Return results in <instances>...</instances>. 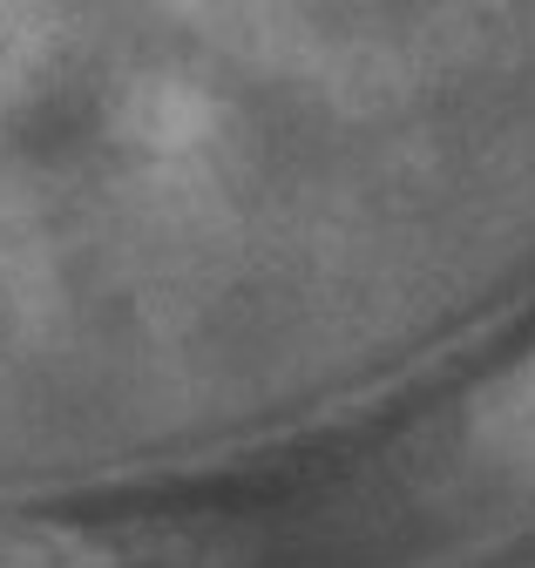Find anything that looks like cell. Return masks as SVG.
Instances as JSON below:
<instances>
[{
    "label": "cell",
    "mask_w": 535,
    "mask_h": 568,
    "mask_svg": "<svg viewBox=\"0 0 535 568\" xmlns=\"http://www.w3.org/2000/svg\"><path fill=\"white\" fill-rule=\"evenodd\" d=\"M482 447L495 467L535 480V366H522L488 406H482Z\"/></svg>",
    "instance_id": "cell-1"
}]
</instances>
